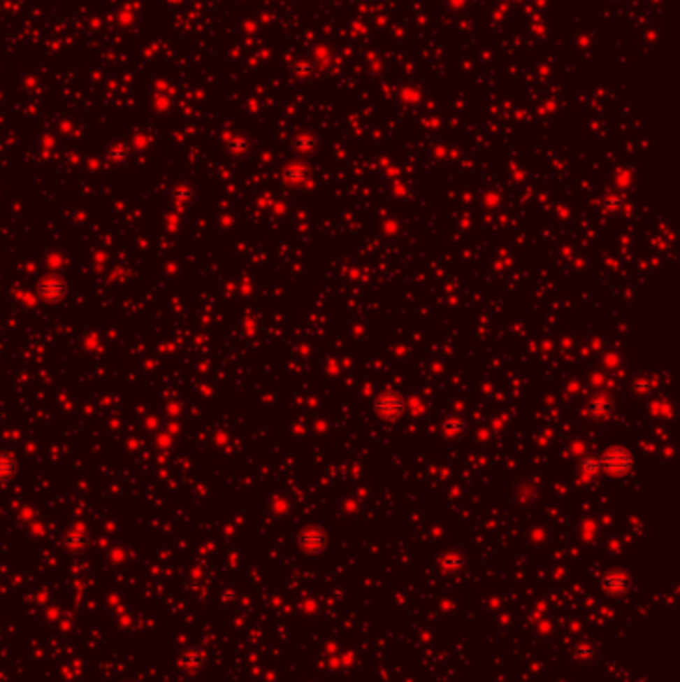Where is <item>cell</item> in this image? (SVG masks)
Listing matches in <instances>:
<instances>
[{
	"label": "cell",
	"instance_id": "6da1fadb",
	"mask_svg": "<svg viewBox=\"0 0 680 682\" xmlns=\"http://www.w3.org/2000/svg\"><path fill=\"white\" fill-rule=\"evenodd\" d=\"M602 465L611 473H625L628 465H630V455L623 451V449H612V451L605 455Z\"/></svg>",
	"mask_w": 680,
	"mask_h": 682
},
{
	"label": "cell",
	"instance_id": "7a4b0ae2",
	"mask_svg": "<svg viewBox=\"0 0 680 682\" xmlns=\"http://www.w3.org/2000/svg\"><path fill=\"white\" fill-rule=\"evenodd\" d=\"M401 409H403V403L399 399V395H393V393L381 395V399L377 402V411L385 417H397L401 413Z\"/></svg>",
	"mask_w": 680,
	"mask_h": 682
}]
</instances>
